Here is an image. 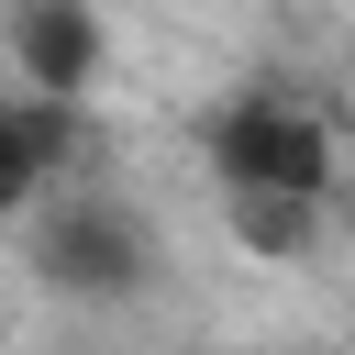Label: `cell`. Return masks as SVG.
I'll list each match as a JSON object with an SVG mask.
<instances>
[{"instance_id":"1","label":"cell","mask_w":355,"mask_h":355,"mask_svg":"<svg viewBox=\"0 0 355 355\" xmlns=\"http://www.w3.org/2000/svg\"><path fill=\"white\" fill-rule=\"evenodd\" d=\"M200 155H211L222 200H333V178H344L333 122L311 100H288V89H233L200 122Z\"/></svg>"},{"instance_id":"2","label":"cell","mask_w":355,"mask_h":355,"mask_svg":"<svg viewBox=\"0 0 355 355\" xmlns=\"http://www.w3.org/2000/svg\"><path fill=\"white\" fill-rule=\"evenodd\" d=\"M33 277L55 288V300H144L155 288V244H144V222L111 200V189H78V200H55L44 222H33Z\"/></svg>"},{"instance_id":"3","label":"cell","mask_w":355,"mask_h":355,"mask_svg":"<svg viewBox=\"0 0 355 355\" xmlns=\"http://www.w3.org/2000/svg\"><path fill=\"white\" fill-rule=\"evenodd\" d=\"M0 44H11V78L44 100V111H67V100H89L100 89V11L89 0H11V22H0Z\"/></svg>"},{"instance_id":"4","label":"cell","mask_w":355,"mask_h":355,"mask_svg":"<svg viewBox=\"0 0 355 355\" xmlns=\"http://www.w3.org/2000/svg\"><path fill=\"white\" fill-rule=\"evenodd\" d=\"M322 222H333V200H222V233L266 266H300L322 244Z\"/></svg>"},{"instance_id":"5","label":"cell","mask_w":355,"mask_h":355,"mask_svg":"<svg viewBox=\"0 0 355 355\" xmlns=\"http://www.w3.org/2000/svg\"><path fill=\"white\" fill-rule=\"evenodd\" d=\"M33 178H44V122L0 111V211H33Z\"/></svg>"},{"instance_id":"6","label":"cell","mask_w":355,"mask_h":355,"mask_svg":"<svg viewBox=\"0 0 355 355\" xmlns=\"http://www.w3.org/2000/svg\"><path fill=\"white\" fill-rule=\"evenodd\" d=\"M333 233H344V244H355V166H344V178H333Z\"/></svg>"}]
</instances>
